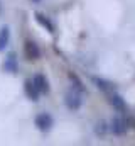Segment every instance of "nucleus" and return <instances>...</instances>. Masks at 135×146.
Returning a JSON list of instances; mask_svg holds the SVG:
<instances>
[{"label":"nucleus","instance_id":"13","mask_svg":"<svg viewBox=\"0 0 135 146\" xmlns=\"http://www.w3.org/2000/svg\"><path fill=\"white\" fill-rule=\"evenodd\" d=\"M0 14H2V5H0Z\"/></svg>","mask_w":135,"mask_h":146},{"label":"nucleus","instance_id":"12","mask_svg":"<svg viewBox=\"0 0 135 146\" xmlns=\"http://www.w3.org/2000/svg\"><path fill=\"white\" fill-rule=\"evenodd\" d=\"M32 2H34V3H37V2H41V0H32Z\"/></svg>","mask_w":135,"mask_h":146},{"label":"nucleus","instance_id":"11","mask_svg":"<svg viewBox=\"0 0 135 146\" xmlns=\"http://www.w3.org/2000/svg\"><path fill=\"white\" fill-rule=\"evenodd\" d=\"M9 41H10V29L7 26H3L0 29V51H3L9 46Z\"/></svg>","mask_w":135,"mask_h":146},{"label":"nucleus","instance_id":"7","mask_svg":"<svg viewBox=\"0 0 135 146\" xmlns=\"http://www.w3.org/2000/svg\"><path fill=\"white\" fill-rule=\"evenodd\" d=\"M24 92H26V95L32 100V102H37L39 100V90L35 88V85H34L32 80H26V83H24Z\"/></svg>","mask_w":135,"mask_h":146},{"label":"nucleus","instance_id":"5","mask_svg":"<svg viewBox=\"0 0 135 146\" xmlns=\"http://www.w3.org/2000/svg\"><path fill=\"white\" fill-rule=\"evenodd\" d=\"M32 82H34V85H35V88L39 90V94H42V95L49 94V82H47V76L46 75H42V73L34 75Z\"/></svg>","mask_w":135,"mask_h":146},{"label":"nucleus","instance_id":"6","mask_svg":"<svg viewBox=\"0 0 135 146\" xmlns=\"http://www.w3.org/2000/svg\"><path fill=\"white\" fill-rule=\"evenodd\" d=\"M3 70L7 73H17L19 72V61H17V56L14 53H10L5 61H3Z\"/></svg>","mask_w":135,"mask_h":146},{"label":"nucleus","instance_id":"9","mask_svg":"<svg viewBox=\"0 0 135 146\" xmlns=\"http://www.w3.org/2000/svg\"><path fill=\"white\" fill-rule=\"evenodd\" d=\"M93 82L96 83V87L100 88V90H103L105 94H111L113 92V85L110 83V82H106V80H103V78H98V76H93Z\"/></svg>","mask_w":135,"mask_h":146},{"label":"nucleus","instance_id":"10","mask_svg":"<svg viewBox=\"0 0 135 146\" xmlns=\"http://www.w3.org/2000/svg\"><path fill=\"white\" fill-rule=\"evenodd\" d=\"M35 21H37L42 27H46V29H47V33H51V34L54 33V26H52V22H51L44 14H39V12H37V14H35Z\"/></svg>","mask_w":135,"mask_h":146},{"label":"nucleus","instance_id":"2","mask_svg":"<svg viewBox=\"0 0 135 146\" xmlns=\"http://www.w3.org/2000/svg\"><path fill=\"white\" fill-rule=\"evenodd\" d=\"M34 124H35V127H37L39 131L47 133V131H51V127H52V124H54V119H52L51 114H47V112H41V114L35 115Z\"/></svg>","mask_w":135,"mask_h":146},{"label":"nucleus","instance_id":"8","mask_svg":"<svg viewBox=\"0 0 135 146\" xmlns=\"http://www.w3.org/2000/svg\"><path fill=\"white\" fill-rule=\"evenodd\" d=\"M110 102H111V106L118 110V112H125V110H127V104H125L123 97L118 95V94H115V92L110 94Z\"/></svg>","mask_w":135,"mask_h":146},{"label":"nucleus","instance_id":"1","mask_svg":"<svg viewBox=\"0 0 135 146\" xmlns=\"http://www.w3.org/2000/svg\"><path fill=\"white\" fill-rule=\"evenodd\" d=\"M83 92L85 90H79L76 87H71L68 90V94L64 95V104L69 110H78L83 106Z\"/></svg>","mask_w":135,"mask_h":146},{"label":"nucleus","instance_id":"4","mask_svg":"<svg viewBox=\"0 0 135 146\" xmlns=\"http://www.w3.org/2000/svg\"><path fill=\"white\" fill-rule=\"evenodd\" d=\"M110 129L113 134L117 136H123L127 133V121L123 117H113L111 119V124H110Z\"/></svg>","mask_w":135,"mask_h":146},{"label":"nucleus","instance_id":"3","mask_svg":"<svg viewBox=\"0 0 135 146\" xmlns=\"http://www.w3.org/2000/svg\"><path fill=\"white\" fill-rule=\"evenodd\" d=\"M24 53H26V58L31 60V61H35V60L41 58V49H39V46H37L34 41H26V44H24Z\"/></svg>","mask_w":135,"mask_h":146}]
</instances>
